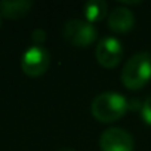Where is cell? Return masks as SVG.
<instances>
[{"instance_id": "4fadbf2b", "label": "cell", "mask_w": 151, "mask_h": 151, "mask_svg": "<svg viewBox=\"0 0 151 151\" xmlns=\"http://www.w3.org/2000/svg\"><path fill=\"white\" fill-rule=\"evenodd\" d=\"M0 27H2V15H0Z\"/></svg>"}, {"instance_id": "ba28073f", "label": "cell", "mask_w": 151, "mask_h": 151, "mask_svg": "<svg viewBox=\"0 0 151 151\" xmlns=\"http://www.w3.org/2000/svg\"><path fill=\"white\" fill-rule=\"evenodd\" d=\"M31 6L30 0H3L0 2V14L8 19H19L30 12Z\"/></svg>"}, {"instance_id": "277c9868", "label": "cell", "mask_w": 151, "mask_h": 151, "mask_svg": "<svg viewBox=\"0 0 151 151\" xmlns=\"http://www.w3.org/2000/svg\"><path fill=\"white\" fill-rule=\"evenodd\" d=\"M50 56L43 46H30L21 56V68L30 77H39L49 68Z\"/></svg>"}, {"instance_id": "5b68a950", "label": "cell", "mask_w": 151, "mask_h": 151, "mask_svg": "<svg viewBox=\"0 0 151 151\" xmlns=\"http://www.w3.org/2000/svg\"><path fill=\"white\" fill-rule=\"evenodd\" d=\"M98 62L105 68H114L123 58V46L116 37H102L95 49Z\"/></svg>"}, {"instance_id": "6da1fadb", "label": "cell", "mask_w": 151, "mask_h": 151, "mask_svg": "<svg viewBox=\"0 0 151 151\" xmlns=\"http://www.w3.org/2000/svg\"><path fill=\"white\" fill-rule=\"evenodd\" d=\"M91 111L98 122L113 123L126 114L127 99L119 92H102L92 101Z\"/></svg>"}, {"instance_id": "52a82bcc", "label": "cell", "mask_w": 151, "mask_h": 151, "mask_svg": "<svg viewBox=\"0 0 151 151\" xmlns=\"http://www.w3.org/2000/svg\"><path fill=\"white\" fill-rule=\"evenodd\" d=\"M108 27L116 31V33H127L133 28L135 24V17L130 12V9H127L126 6H119L114 8L110 14H108Z\"/></svg>"}, {"instance_id": "30bf717a", "label": "cell", "mask_w": 151, "mask_h": 151, "mask_svg": "<svg viewBox=\"0 0 151 151\" xmlns=\"http://www.w3.org/2000/svg\"><path fill=\"white\" fill-rule=\"evenodd\" d=\"M141 116H142L144 122L151 126V96H148L144 101V104L141 107Z\"/></svg>"}, {"instance_id": "7a4b0ae2", "label": "cell", "mask_w": 151, "mask_h": 151, "mask_svg": "<svg viewBox=\"0 0 151 151\" xmlns=\"http://www.w3.org/2000/svg\"><path fill=\"white\" fill-rule=\"evenodd\" d=\"M150 80H151V56L147 52H138L126 61L122 70V82L124 88L130 91H138L144 88Z\"/></svg>"}, {"instance_id": "8fae6325", "label": "cell", "mask_w": 151, "mask_h": 151, "mask_svg": "<svg viewBox=\"0 0 151 151\" xmlns=\"http://www.w3.org/2000/svg\"><path fill=\"white\" fill-rule=\"evenodd\" d=\"M46 39H47V34L42 28H37V30H34L31 33V40L34 42L36 46H43V43L46 42Z\"/></svg>"}, {"instance_id": "9c48e42d", "label": "cell", "mask_w": 151, "mask_h": 151, "mask_svg": "<svg viewBox=\"0 0 151 151\" xmlns=\"http://www.w3.org/2000/svg\"><path fill=\"white\" fill-rule=\"evenodd\" d=\"M107 9H108V5L104 0H91V2L85 5V18L91 24L99 22L105 18Z\"/></svg>"}, {"instance_id": "3957f363", "label": "cell", "mask_w": 151, "mask_h": 151, "mask_svg": "<svg viewBox=\"0 0 151 151\" xmlns=\"http://www.w3.org/2000/svg\"><path fill=\"white\" fill-rule=\"evenodd\" d=\"M62 34H64V39L68 43H71L73 46L88 47L96 40L98 30L95 28L93 24L88 22L86 19L73 18V19H68L64 24Z\"/></svg>"}, {"instance_id": "7c38bea8", "label": "cell", "mask_w": 151, "mask_h": 151, "mask_svg": "<svg viewBox=\"0 0 151 151\" xmlns=\"http://www.w3.org/2000/svg\"><path fill=\"white\" fill-rule=\"evenodd\" d=\"M56 151H76L73 148H61V150H56Z\"/></svg>"}, {"instance_id": "8992f818", "label": "cell", "mask_w": 151, "mask_h": 151, "mask_svg": "<svg viewBox=\"0 0 151 151\" xmlns=\"http://www.w3.org/2000/svg\"><path fill=\"white\" fill-rule=\"evenodd\" d=\"M101 151H133V138L122 127H110L99 138Z\"/></svg>"}]
</instances>
